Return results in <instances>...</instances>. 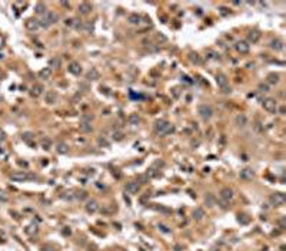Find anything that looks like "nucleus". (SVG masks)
Returning a JSON list of instances; mask_svg holds the SVG:
<instances>
[{
	"label": "nucleus",
	"mask_w": 286,
	"mask_h": 251,
	"mask_svg": "<svg viewBox=\"0 0 286 251\" xmlns=\"http://www.w3.org/2000/svg\"><path fill=\"white\" fill-rule=\"evenodd\" d=\"M239 222H242V224H248L249 218H243V215H239Z\"/></svg>",
	"instance_id": "obj_40"
},
{
	"label": "nucleus",
	"mask_w": 286,
	"mask_h": 251,
	"mask_svg": "<svg viewBox=\"0 0 286 251\" xmlns=\"http://www.w3.org/2000/svg\"><path fill=\"white\" fill-rule=\"evenodd\" d=\"M124 189H126L129 194H135V192H137V191H139V184H137V182H135V181H130V182H127V184H126Z\"/></svg>",
	"instance_id": "obj_20"
},
{
	"label": "nucleus",
	"mask_w": 286,
	"mask_h": 251,
	"mask_svg": "<svg viewBox=\"0 0 286 251\" xmlns=\"http://www.w3.org/2000/svg\"><path fill=\"white\" fill-rule=\"evenodd\" d=\"M206 58L210 59V60H217V59H219V55L216 53L213 49H207L206 50Z\"/></svg>",
	"instance_id": "obj_29"
},
{
	"label": "nucleus",
	"mask_w": 286,
	"mask_h": 251,
	"mask_svg": "<svg viewBox=\"0 0 286 251\" xmlns=\"http://www.w3.org/2000/svg\"><path fill=\"white\" fill-rule=\"evenodd\" d=\"M220 198H222L223 201H230L233 198V191L230 188L220 189Z\"/></svg>",
	"instance_id": "obj_19"
},
{
	"label": "nucleus",
	"mask_w": 286,
	"mask_h": 251,
	"mask_svg": "<svg viewBox=\"0 0 286 251\" xmlns=\"http://www.w3.org/2000/svg\"><path fill=\"white\" fill-rule=\"evenodd\" d=\"M113 139H115V141H122V139H123V134H122V132H115V134H113Z\"/></svg>",
	"instance_id": "obj_36"
},
{
	"label": "nucleus",
	"mask_w": 286,
	"mask_h": 251,
	"mask_svg": "<svg viewBox=\"0 0 286 251\" xmlns=\"http://www.w3.org/2000/svg\"><path fill=\"white\" fill-rule=\"evenodd\" d=\"M235 49H236L241 55H246V53H249V50H250V45H249L248 42L241 40V42H237L236 45H235Z\"/></svg>",
	"instance_id": "obj_9"
},
{
	"label": "nucleus",
	"mask_w": 286,
	"mask_h": 251,
	"mask_svg": "<svg viewBox=\"0 0 286 251\" xmlns=\"http://www.w3.org/2000/svg\"><path fill=\"white\" fill-rule=\"evenodd\" d=\"M203 217H205V211H203V208H200V207L195 208V211H193V218H195V220H202Z\"/></svg>",
	"instance_id": "obj_25"
},
{
	"label": "nucleus",
	"mask_w": 286,
	"mask_h": 251,
	"mask_svg": "<svg viewBox=\"0 0 286 251\" xmlns=\"http://www.w3.org/2000/svg\"><path fill=\"white\" fill-rule=\"evenodd\" d=\"M285 201H286V197H285V194L283 192H275L269 197V202L272 205H275V207H280V205H283L285 204Z\"/></svg>",
	"instance_id": "obj_6"
},
{
	"label": "nucleus",
	"mask_w": 286,
	"mask_h": 251,
	"mask_svg": "<svg viewBox=\"0 0 286 251\" xmlns=\"http://www.w3.org/2000/svg\"><path fill=\"white\" fill-rule=\"evenodd\" d=\"M198 113L200 115V118L203 119V121H209L212 116H213V108H212L210 105L207 103H202L199 105V108H198Z\"/></svg>",
	"instance_id": "obj_3"
},
{
	"label": "nucleus",
	"mask_w": 286,
	"mask_h": 251,
	"mask_svg": "<svg viewBox=\"0 0 286 251\" xmlns=\"http://www.w3.org/2000/svg\"><path fill=\"white\" fill-rule=\"evenodd\" d=\"M129 122H130V125H139L140 123V116L137 113H132L129 116Z\"/></svg>",
	"instance_id": "obj_27"
},
{
	"label": "nucleus",
	"mask_w": 286,
	"mask_h": 251,
	"mask_svg": "<svg viewBox=\"0 0 286 251\" xmlns=\"http://www.w3.org/2000/svg\"><path fill=\"white\" fill-rule=\"evenodd\" d=\"M32 136H33V135L30 134V132H26V134H23V136H22V138H23V141H26V142H30Z\"/></svg>",
	"instance_id": "obj_38"
},
{
	"label": "nucleus",
	"mask_w": 286,
	"mask_h": 251,
	"mask_svg": "<svg viewBox=\"0 0 286 251\" xmlns=\"http://www.w3.org/2000/svg\"><path fill=\"white\" fill-rule=\"evenodd\" d=\"M92 4L89 3V2H82V3L79 4V13L80 14H83V16H87L89 13L92 12Z\"/></svg>",
	"instance_id": "obj_14"
},
{
	"label": "nucleus",
	"mask_w": 286,
	"mask_h": 251,
	"mask_svg": "<svg viewBox=\"0 0 286 251\" xmlns=\"http://www.w3.org/2000/svg\"><path fill=\"white\" fill-rule=\"evenodd\" d=\"M262 106L266 112L269 113H276L278 112V102L273 99V98H266V99L262 100Z\"/></svg>",
	"instance_id": "obj_4"
},
{
	"label": "nucleus",
	"mask_w": 286,
	"mask_h": 251,
	"mask_svg": "<svg viewBox=\"0 0 286 251\" xmlns=\"http://www.w3.org/2000/svg\"><path fill=\"white\" fill-rule=\"evenodd\" d=\"M41 93H43V86H41V85H34L33 88H32V91H30V95L33 98L40 96Z\"/></svg>",
	"instance_id": "obj_23"
},
{
	"label": "nucleus",
	"mask_w": 286,
	"mask_h": 251,
	"mask_svg": "<svg viewBox=\"0 0 286 251\" xmlns=\"http://www.w3.org/2000/svg\"><path fill=\"white\" fill-rule=\"evenodd\" d=\"M3 45H4V39L0 36V47H3Z\"/></svg>",
	"instance_id": "obj_48"
},
{
	"label": "nucleus",
	"mask_w": 286,
	"mask_h": 251,
	"mask_svg": "<svg viewBox=\"0 0 286 251\" xmlns=\"http://www.w3.org/2000/svg\"><path fill=\"white\" fill-rule=\"evenodd\" d=\"M57 20H59L57 13L46 12V14L43 16V19H41V22H40V26H41V27H50V26L54 25Z\"/></svg>",
	"instance_id": "obj_2"
},
{
	"label": "nucleus",
	"mask_w": 286,
	"mask_h": 251,
	"mask_svg": "<svg viewBox=\"0 0 286 251\" xmlns=\"http://www.w3.org/2000/svg\"><path fill=\"white\" fill-rule=\"evenodd\" d=\"M10 178H12L13 181H17V182H23V181H27L30 178L26 172H23V171H16V172H13L12 175H10Z\"/></svg>",
	"instance_id": "obj_10"
},
{
	"label": "nucleus",
	"mask_w": 286,
	"mask_h": 251,
	"mask_svg": "<svg viewBox=\"0 0 286 251\" xmlns=\"http://www.w3.org/2000/svg\"><path fill=\"white\" fill-rule=\"evenodd\" d=\"M84 30H86L87 33H92V30H93V25H92V23H86V25H84Z\"/></svg>",
	"instance_id": "obj_39"
},
{
	"label": "nucleus",
	"mask_w": 286,
	"mask_h": 251,
	"mask_svg": "<svg viewBox=\"0 0 286 251\" xmlns=\"http://www.w3.org/2000/svg\"><path fill=\"white\" fill-rule=\"evenodd\" d=\"M159 230H162L163 233H170V230H167V227L165 225H159Z\"/></svg>",
	"instance_id": "obj_45"
},
{
	"label": "nucleus",
	"mask_w": 286,
	"mask_h": 251,
	"mask_svg": "<svg viewBox=\"0 0 286 251\" xmlns=\"http://www.w3.org/2000/svg\"><path fill=\"white\" fill-rule=\"evenodd\" d=\"M205 202H206V205H209V207H213V205H215V197H213L212 194H207L206 197H205Z\"/></svg>",
	"instance_id": "obj_32"
},
{
	"label": "nucleus",
	"mask_w": 286,
	"mask_h": 251,
	"mask_svg": "<svg viewBox=\"0 0 286 251\" xmlns=\"http://www.w3.org/2000/svg\"><path fill=\"white\" fill-rule=\"evenodd\" d=\"M173 131H174L173 125H172L170 122L165 121V119L156 121V123H155V132L158 135H160V136H166V135L172 134Z\"/></svg>",
	"instance_id": "obj_1"
},
{
	"label": "nucleus",
	"mask_w": 286,
	"mask_h": 251,
	"mask_svg": "<svg viewBox=\"0 0 286 251\" xmlns=\"http://www.w3.org/2000/svg\"><path fill=\"white\" fill-rule=\"evenodd\" d=\"M97 142H99L100 147H109V142H108V141H106L104 138H102V136H100V138L97 139Z\"/></svg>",
	"instance_id": "obj_35"
},
{
	"label": "nucleus",
	"mask_w": 286,
	"mask_h": 251,
	"mask_svg": "<svg viewBox=\"0 0 286 251\" xmlns=\"http://www.w3.org/2000/svg\"><path fill=\"white\" fill-rule=\"evenodd\" d=\"M34 12L37 13V14H43V16H45L46 14V4L45 3H37L36 4V7H34Z\"/></svg>",
	"instance_id": "obj_28"
},
{
	"label": "nucleus",
	"mask_w": 286,
	"mask_h": 251,
	"mask_svg": "<svg viewBox=\"0 0 286 251\" xmlns=\"http://www.w3.org/2000/svg\"><path fill=\"white\" fill-rule=\"evenodd\" d=\"M67 69H69V72H70L72 75H76V76H77V75H80V73H82V66H80L77 62L69 63V67H67Z\"/></svg>",
	"instance_id": "obj_15"
},
{
	"label": "nucleus",
	"mask_w": 286,
	"mask_h": 251,
	"mask_svg": "<svg viewBox=\"0 0 286 251\" xmlns=\"http://www.w3.org/2000/svg\"><path fill=\"white\" fill-rule=\"evenodd\" d=\"M127 22L132 23V25H139V23H140V16L136 14V13H133V14H130V16L127 17Z\"/></svg>",
	"instance_id": "obj_26"
},
{
	"label": "nucleus",
	"mask_w": 286,
	"mask_h": 251,
	"mask_svg": "<svg viewBox=\"0 0 286 251\" xmlns=\"http://www.w3.org/2000/svg\"><path fill=\"white\" fill-rule=\"evenodd\" d=\"M262 38V33L259 30H250L248 33V42L249 43H257Z\"/></svg>",
	"instance_id": "obj_12"
},
{
	"label": "nucleus",
	"mask_w": 286,
	"mask_h": 251,
	"mask_svg": "<svg viewBox=\"0 0 286 251\" xmlns=\"http://www.w3.org/2000/svg\"><path fill=\"white\" fill-rule=\"evenodd\" d=\"M79 129H80V132H83V134H89V132L93 131V126H92L90 122H80Z\"/></svg>",
	"instance_id": "obj_21"
},
{
	"label": "nucleus",
	"mask_w": 286,
	"mask_h": 251,
	"mask_svg": "<svg viewBox=\"0 0 286 251\" xmlns=\"http://www.w3.org/2000/svg\"><path fill=\"white\" fill-rule=\"evenodd\" d=\"M280 228H282V230L285 228V218H282V220H280Z\"/></svg>",
	"instance_id": "obj_46"
},
{
	"label": "nucleus",
	"mask_w": 286,
	"mask_h": 251,
	"mask_svg": "<svg viewBox=\"0 0 286 251\" xmlns=\"http://www.w3.org/2000/svg\"><path fill=\"white\" fill-rule=\"evenodd\" d=\"M173 91H174V96L178 98V96H179V89H178V88H174Z\"/></svg>",
	"instance_id": "obj_49"
},
{
	"label": "nucleus",
	"mask_w": 286,
	"mask_h": 251,
	"mask_svg": "<svg viewBox=\"0 0 286 251\" xmlns=\"http://www.w3.org/2000/svg\"><path fill=\"white\" fill-rule=\"evenodd\" d=\"M189 58H190L192 62H195V63H200V59H199V55H198V53H193V52H192V53L189 55Z\"/></svg>",
	"instance_id": "obj_34"
},
{
	"label": "nucleus",
	"mask_w": 286,
	"mask_h": 251,
	"mask_svg": "<svg viewBox=\"0 0 286 251\" xmlns=\"http://www.w3.org/2000/svg\"><path fill=\"white\" fill-rule=\"evenodd\" d=\"M100 78V72L96 69V67H92L90 71L86 73V79L87 80H97Z\"/></svg>",
	"instance_id": "obj_18"
},
{
	"label": "nucleus",
	"mask_w": 286,
	"mask_h": 251,
	"mask_svg": "<svg viewBox=\"0 0 286 251\" xmlns=\"http://www.w3.org/2000/svg\"><path fill=\"white\" fill-rule=\"evenodd\" d=\"M279 82V75L278 73H270V75H268V83L270 85H275Z\"/></svg>",
	"instance_id": "obj_30"
},
{
	"label": "nucleus",
	"mask_w": 286,
	"mask_h": 251,
	"mask_svg": "<svg viewBox=\"0 0 286 251\" xmlns=\"http://www.w3.org/2000/svg\"><path fill=\"white\" fill-rule=\"evenodd\" d=\"M39 76H40V79H49L50 76H52V69H50V67L41 69V71L39 72Z\"/></svg>",
	"instance_id": "obj_24"
},
{
	"label": "nucleus",
	"mask_w": 286,
	"mask_h": 251,
	"mask_svg": "<svg viewBox=\"0 0 286 251\" xmlns=\"http://www.w3.org/2000/svg\"><path fill=\"white\" fill-rule=\"evenodd\" d=\"M235 125H236L237 128H245V126L248 125V116H246L245 113L236 115V116H235Z\"/></svg>",
	"instance_id": "obj_11"
},
{
	"label": "nucleus",
	"mask_w": 286,
	"mask_h": 251,
	"mask_svg": "<svg viewBox=\"0 0 286 251\" xmlns=\"http://www.w3.org/2000/svg\"><path fill=\"white\" fill-rule=\"evenodd\" d=\"M79 89H83V92H87V91H89V86H87L86 83H80L79 85Z\"/></svg>",
	"instance_id": "obj_41"
},
{
	"label": "nucleus",
	"mask_w": 286,
	"mask_h": 251,
	"mask_svg": "<svg viewBox=\"0 0 286 251\" xmlns=\"http://www.w3.org/2000/svg\"><path fill=\"white\" fill-rule=\"evenodd\" d=\"M220 14H222V16H226V14H229V10L226 7H220Z\"/></svg>",
	"instance_id": "obj_42"
},
{
	"label": "nucleus",
	"mask_w": 286,
	"mask_h": 251,
	"mask_svg": "<svg viewBox=\"0 0 286 251\" xmlns=\"http://www.w3.org/2000/svg\"><path fill=\"white\" fill-rule=\"evenodd\" d=\"M75 19H66L65 20V25L66 26H70V27H73V26H76V23H75Z\"/></svg>",
	"instance_id": "obj_37"
},
{
	"label": "nucleus",
	"mask_w": 286,
	"mask_h": 251,
	"mask_svg": "<svg viewBox=\"0 0 286 251\" xmlns=\"http://www.w3.org/2000/svg\"><path fill=\"white\" fill-rule=\"evenodd\" d=\"M2 78H3V72H2V69H0V80H2Z\"/></svg>",
	"instance_id": "obj_50"
},
{
	"label": "nucleus",
	"mask_w": 286,
	"mask_h": 251,
	"mask_svg": "<svg viewBox=\"0 0 286 251\" xmlns=\"http://www.w3.org/2000/svg\"><path fill=\"white\" fill-rule=\"evenodd\" d=\"M86 211L89 214H95L96 211H99V204H97V201H95V200L89 201L86 204Z\"/></svg>",
	"instance_id": "obj_17"
},
{
	"label": "nucleus",
	"mask_w": 286,
	"mask_h": 251,
	"mask_svg": "<svg viewBox=\"0 0 286 251\" xmlns=\"http://www.w3.org/2000/svg\"><path fill=\"white\" fill-rule=\"evenodd\" d=\"M4 139H6V134H4L3 131H0V142H3Z\"/></svg>",
	"instance_id": "obj_44"
},
{
	"label": "nucleus",
	"mask_w": 286,
	"mask_h": 251,
	"mask_svg": "<svg viewBox=\"0 0 286 251\" xmlns=\"http://www.w3.org/2000/svg\"><path fill=\"white\" fill-rule=\"evenodd\" d=\"M259 89H261V91H263V92H268V86H266V85H263V83L259 85Z\"/></svg>",
	"instance_id": "obj_43"
},
{
	"label": "nucleus",
	"mask_w": 286,
	"mask_h": 251,
	"mask_svg": "<svg viewBox=\"0 0 286 251\" xmlns=\"http://www.w3.org/2000/svg\"><path fill=\"white\" fill-rule=\"evenodd\" d=\"M59 66H60V60H59L57 58H53L50 60V69H52V67H59Z\"/></svg>",
	"instance_id": "obj_33"
},
{
	"label": "nucleus",
	"mask_w": 286,
	"mask_h": 251,
	"mask_svg": "<svg viewBox=\"0 0 286 251\" xmlns=\"http://www.w3.org/2000/svg\"><path fill=\"white\" fill-rule=\"evenodd\" d=\"M26 29L27 30H32V32H34V30H37L39 27H40V22L37 20V19H34V17H30V19H27L25 23Z\"/></svg>",
	"instance_id": "obj_8"
},
{
	"label": "nucleus",
	"mask_w": 286,
	"mask_h": 251,
	"mask_svg": "<svg viewBox=\"0 0 286 251\" xmlns=\"http://www.w3.org/2000/svg\"><path fill=\"white\" fill-rule=\"evenodd\" d=\"M50 147H52V141H50L49 138L41 139V148H43V149H45V151H49Z\"/></svg>",
	"instance_id": "obj_31"
},
{
	"label": "nucleus",
	"mask_w": 286,
	"mask_h": 251,
	"mask_svg": "<svg viewBox=\"0 0 286 251\" xmlns=\"http://www.w3.org/2000/svg\"><path fill=\"white\" fill-rule=\"evenodd\" d=\"M239 176L243 181H252L255 178V171H253L252 168H243L241 171V174H239Z\"/></svg>",
	"instance_id": "obj_7"
},
{
	"label": "nucleus",
	"mask_w": 286,
	"mask_h": 251,
	"mask_svg": "<svg viewBox=\"0 0 286 251\" xmlns=\"http://www.w3.org/2000/svg\"><path fill=\"white\" fill-rule=\"evenodd\" d=\"M45 102L47 105H54L56 102H57V93L54 92V91H49V92H46Z\"/></svg>",
	"instance_id": "obj_13"
},
{
	"label": "nucleus",
	"mask_w": 286,
	"mask_h": 251,
	"mask_svg": "<svg viewBox=\"0 0 286 251\" xmlns=\"http://www.w3.org/2000/svg\"><path fill=\"white\" fill-rule=\"evenodd\" d=\"M56 151H57V154L65 155V154L69 152V147H67V144H65V142H57V145H56Z\"/></svg>",
	"instance_id": "obj_22"
},
{
	"label": "nucleus",
	"mask_w": 286,
	"mask_h": 251,
	"mask_svg": "<svg viewBox=\"0 0 286 251\" xmlns=\"http://www.w3.org/2000/svg\"><path fill=\"white\" fill-rule=\"evenodd\" d=\"M62 6H65V7H70V3H67V2H62Z\"/></svg>",
	"instance_id": "obj_47"
},
{
	"label": "nucleus",
	"mask_w": 286,
	"mask_h": 251,
	"mask_svg": "<svg viewBox=\"0 0 286 251\" xmlns=\"http://www.w3.org/2000/svg\"><path fill=\"white\" fill-rule=\"evenodd\" d=\"M216 85H217L223 92H230V88H228L229 79H228V76L223 75V73H217V75H216Z\"/></svg>",
	"instance_id": "obj_5"
},
{
	"label": "nucleus",
	"mask_w": 286,
	"mask_h": 251,
	"mask_svg": "<svg viewBox=\"0 0 286 251\" xmlns=\"http://www.w3.org/2000/svg\"><path fill=\"white\" fill-rule=\"evenodd\" d=\"M269 47L272 50H275V52H280V50L283 49V42L280 39H273V40L269 43Z\"/></svg>",
	"instance_id": "obj_16"
}]
</instances>
